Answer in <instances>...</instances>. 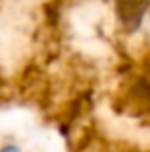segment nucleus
Segmentation results:
<instances>
[{
    "label": "nucleus",
    "mask_w": 150,
    "mask_h": 152,
    "mask_svg": "<svg viewBox=\"0 0 150 152\" xmlns=\"http://www.w3.org/2000/svg\"><path fill=\"white\" fill-rule=\"evenodd\" d=\"M0 152H23L17 144H6V146H2L0 148Z\"/></svg>",
    "instance_id": "f03ea898"
},
{
    "label": "nucleus",
    "mask_w": 150,
    "mask_h": 152,
    "mask_svg": "<svg viewBox=\"0 0 150 152\" xmlns=\"http://www.w3.org/2000/svg\"><path fill=\"white\" fill-rule=\"evenodd\" d=\"M150 8V0H115V15L125 31L140 29L146 12Z\"/></svg>",
    "instance_id": "f257e3e1"
}]
</instances>
